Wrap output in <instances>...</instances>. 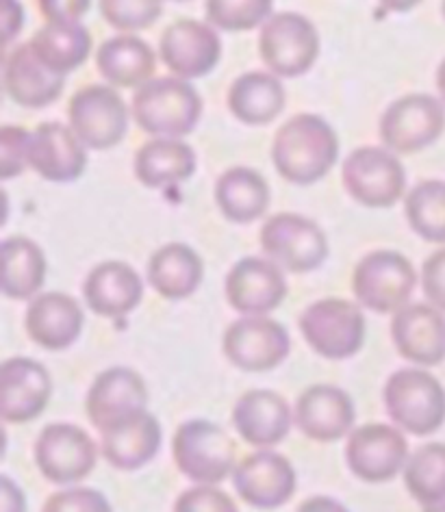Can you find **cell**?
I'll use <instances>...</instances> for the list:
<instances>
[{
    "mask_svg": "<svg viewBox=\"0 0 445 512\" xmlns=\"http://www.w3.org/2000/svg\"><path fill=\"white\" fill-rule=\"evenodd\" d=\"M298 326L315 354L328 361H346L359 354L365 343V315L359 304L324 298L302 311Z\"/></svg>",
    "mask_w": 445,
    "mask_h": 512,
    "instance_id": "5",
    "label": "cell"
},
{
    "mask_svg": "<svg viewBox=\"0 0 445 512\" xmlns=\"http://www.w3.org/2000/svg\"><path fill=\"white\" fill-rule=\"evenodd\" d=\"M83 309L72 296L48 291L35 296L24 315V326L31 341L48 352L70 348L83 332Z\"/></svg>",
    "mask_w": 445,
    "mask_h": 512,
    "instance_id": "23",
    "label": "cell"
},
{
    "mask_svg": "<svg viewBox=\"0 0 445 512\" xmlns=\"http://www.w3.org/2000/svg\"><path fill=\"white\" fill-rule=\"evenodd\" d=\"M205 278V263L187 243H165L148 263V283L159 296L168 300H185L194 296Z\"/></svg>",
    "mask_w": 445,
    "mask_h": 512,
    "instance_id": "28",
    "label": "cell"
},
{
    "mask_svg": "<svg viewBox=\"0 0 445 512\" xmlns=\"http://www.w3.org/2000/svg\"><path fill=\"white\" fill-rule=\"evenodd\" d=\"M29 144L31 133L22 126L0 128V176L3 181L16 178L29 165Z\"/></svg>",
    "mask_w": 445,
    "mask_h": 512,
    "instance_id": "39",
    "label": "cell"
},
{
    "mask_svg": "<svg viewBox=\"0 0 445 512\" xmlns=\"http://www.w3.org/2000/svg\"><path fill=\"white\" fill-rule=\"evenodd\" d=\"M337 159V133L320 115L300 113L274 135L272 163L287 183L307 187L322 181Z\"/></svg>",
    "mask_w": 445,
    "mask_h": 512,
    "instance_id": "1",
    "label": "cell"
},
{
    "mask_svg": "<svg viewBox=\"0 0 445 512\" xmlns=\"http://www.w3.org/2000/svg\"><path fill=\"white\" fill-rule=\"evenodd\" d=\"M98 447L89 434L72 424H50L35 441V465L53 484H74L94 471Z\"/></svg>",
    "mask_w": 445,
    "mask_h": 512,
    "instance_id": "13",
    "label": "cell"
},
{
    "mask_svg": "<svg viewBox=\"0 0 445 512\" xmlns=\"http://www.w3.org/2000/svg\"><path fill=\"white\" fill-rule=\"evenodd\" d=\"M233 424L246 443L270 450L289 434L294 413L283 395L267 389H254L237 400L233 408Z\"/></svg>",
    "mask_w": 445,
    "mask_h": 512,
    "instance_id": "24",
    "label": "cell"
},
{
    "mask_svg": "<svg viewBox=\"0 0 445 512\" xmlns=\"http://www.w3.org/2000/svg\"><path fill=\"white\" fill-rule=\"evenodd\" d=\"M343 187L363 207L389 209L406 189V172L396 152L365 146L350 152L341 170Z\"/></svg>",
    "mask_w": 445,
    "mask_h": 512,
    "instance_id": "9",
    "label": "cell"
},
{
    "mask_svg": "<svg viewBox=\"0 0 445 512\" xmlns=\"http://www.w3.org/2000/svg\"><path fill=\"white\" fill-rule=\"evenodd\" d=\"M33 55L59 76L81 68L92 53V35L81 22L53 24L46 22L29 42Z\"/></svg>",
    "mask_w": 445,
    "mask_h": 512,
    "instance_id": "33",
    "label": "cell"
},
{
    "mask_svg": "<svg viewBox=\"0 0 445 512\" xmlns=\"http://www.w3.org/2000/svg\"><path fill=\"white\" fill-rule=\"evenodd\" d=\"M29 168L50 183H74L87 168V148L70 126L44 122L31 133Z\"/></svg>",
    "mask_w": 445,
    "mask_h": 512,
    "instance_id": "21",
    "label": "cell"
},
{
    "mask_svg": "<svg viewBox=\"0 0 445 512\" xmlns=\"http://www.w3.org/2000/svg\"><path fill=\"white\" fill-rule=\"evenodd\" d=\"M131 113L144 133L181 139L198 126L202 98L192 83L178 76H161L137 87Z\"/></svg>",
    "mask_w": 445,
    "mask_h": 512,
    "instance_id": "2",
    "label": "cell"
},
{
    "mask_svg": "<svg viewBox=\"0 0 445 512\" xmlns=\"http://www.w3.org/2000/svg\"><path fill=\"white\" fill-rule=\"evenodd\" d=\"M228 109L239 122L265 126L285 109V87L276 74L246 72L228 89Z\"/></svg>",
    "mask_w": 445,
    "mask_h": 512,
    "instance_id": "31",
    "label": "cell"
},
{
    "mask_svg": "<svg viewBox=\"0 0 445 512\" xmlns=\"http://www.w3.org/2000/svg\"><path fill=\"white\" fill-rule=\"evenodd\" d=\"M53 395L48 369L27 356L9 358L0 367V413L7 424H27L37 419Z\"/></svg>",
    "mask_w": 445,
    "mask_h": 512,
    "instance_id": "18",
    "label": "cell"
},
{
    "mask_svg": "<svg viewBox=\"0 0 445 512\" xmlns=\"http://www.w3.org/2000/svg\"><path fill=\"white\" fill-rule=\"evenodd\" d=\"M441 9H443V18H445V0H443V7Z\"/></svg>",
    "mask_w": 445,
    "mask_h": 512,
    "instance_id": "50",
    "label": "cell"
},
{
    "mask_svg": "<svg viewBox=\"0 0 445 512\" xmlns=\"http://www.w3.org/2000/svg\"><path fill=\"white\" fill-rule=\"evenodd\" d=\"M70 128L89 150H109L122 144L129 131V107L109 85H87L68 105Z\"/></svg>",
    "mask_w": 445,
    "mask_h": 512,
    "instance_id": "11",
    "label": "cell"
},
{
    "mask_svg": "<svg viewBox=\"0 0 445 512\" xmlns=\"http://www.w3.org/2000/svg\"><path fill=\"white\" fill-rule=\"evenodd\" d=\"M174 512H239V508L224 491L211 484H198L181 493Z\"/></svg>",
    "mask_w": 445,
    "mask_h": 512,
    "instance_id": "41",
    "label": "cell"
},
{
    "mask_svg": "<svg viewBox=\"0 0 445 512\" xmlns=\"http://www.w3.org/2000/svg\"><path fill=\"white\" fill-rule=\"evenodd\" d=\"M259 55L278 79H296L307 74L320 57V35L309 18L283 11L261 27Z\"/></svg>",
    "mask_w": 445,
    "mask_h": 512,
    "instance_id": "7",
    "label": "cell"
},
{
    "mask_svg": "<svg viewBox=\"0 0 445 512\" xmlns=\"http://www.w3.org/2000/svg\"><path fill=\"white\" fill-rule=\"evenodd\" d=\"M172 458L185 478L215 486L235 471L237 445L231 434L213 421L192 419L176 430Z\"/></svg>",
    "mask_w": 445,
    "mask_h": 512,
    "instance_id": "4",
    "label": "cell"
},
{
    "mask_svg": "<svg viewBox=\"0 0 445 512\" xmlns=\"http://www.w3.org/2000/svg\"><path fill=\"white\" fill-rule=\"evenodd\" d=\"M3 85L7 96L16 105L27 109H42L59 100L63 87H66V76L50 72L33 55L29 44H20L14 50H9L5 57Z\"/></svg>",
    "mask_w": 445,
    "mask_h": 512,
    "instance_id": "27",
    "label": "cell"
},
{
    "mask_svg": "<svg viewBox=\"0 0 445 512\" xmlns=\"http://www.w3.org/2000/svg\"><path fill=\"white\" fill-rule=\"evenodd\" d=\"M378 3L383 5L385 11H391V14H406V11L422 5V0H378Z\"/></svg>",
    "mask_w": 445,
    "mask_h": 512,
    "instance_id": "47",
    "label": "cell"
},
{
    "mask_svg": "<svg viewBox=\"0 0 445 512\" xmlns=\"http://www.w3.org/2000/svg\"><path fill=\"white\" fill-rule=\"evenodd\" d=\"M346 463L363 482H389L409 463V443L398 426L367 424L350 432Z\"/></svg>",
    "mask_w": 445,
    "mask_h": 512,
    "instance_id": "14",
    "label": "cell"
},
{
    "mask_svg": "<svg viewBox=\"0 0 445 512\" xmlns=\"http://www.w3.org/2000/svg\"><path fill=\"white\" fill-rule=\"evenodd\" d=\"M226 300L246 317H263L276 311L287 296V280L281 265L261 256L237 261L226 276Z\"/></svg>",
    "mask_w": 445,
    "mask_h": 512,
    "instance_id": "16",
    "label": "cell"
},
{
    "mask_svg": "<svg viewBox=\"0 0 445 512\" xmlns=\"http://www.w3.org/2000/svg\"><path fill=\"white\" fill-rule=\"evenodd\" d=\"M148 406L144 378L129 367H111L98 374L87 391V417L96 430H107Z\"/></svg>",
    "mask_w": 445,
    "mask_h": 512,
    "instance_id": "19",
    "label": "cell"
},
{
    "mask_svg": "<svg viewBox=\"0 0 445 512\" xmlns=\"http://www.w3.org/2000/svg\"><path fill=\"white\" fill-rule=\"evenodd\" d=\"M37 7H40V14L46 22L72 24L81 22L92 7V0H37Z\"/></svg>",
    "mask_w": 445,
    "mask_h": 512,
    "instance_id": "43",
    "label": "cell"
},
{
    "mask_svg": "<svg viewBox=\"0 0 445 512\" xmlns=\"http://www.w3.org/2000/svg\"><path fill=\"white\" fill-rule=\"evenodd\" d=\"M0 22H3V42L9 46L24 24V7L20 0H0Z\"/></svg>",
    "mask_w": 445,
    "mask_h": 512,
    "instance_id": "44",
    "label": "cell"
},
{
    "mask_svg": "<svg viewBox=\"0 0 445 512\" xmlns=\"http://www.w3.org/2000/svg\"><path fill=\"white\" fill-rule=\"evenodd\" d=\"M298 512H350V510L333 497L317 495V497H309L307 502H302Z\"/></svg>",
    "mask_w": 445,
    "mask_h": 512,
    "instance_id": "46",
    "label": "cell"
},
{
    "mask_svg": "<svg viewBox=\"0 0 445 512\" xmlns=\"http://www.w3.org/2000/svg\"><path fill=\"white\" fill-rule=\"evenodd\" d=\"M83 296L92 313L120 319L133 313L144 300V283L129 263L105 261L87 274Z\"/></svg>",
    "mask_w": 445,
    "mask_h": 512,
    "instance_id": "25",
    "label": "cell"
},
{
    "mask_svg": "<svg viewBox=\"0 0 445 512\" xmlns=\"http://www.w3.org/2000/svg\"><path fill=\"white\" fill-rule=\"evenodd\" d=\"M406 220L417 237L428 243H445V183L422 181L404 202Z\"/></svg>",
    "mask_w": 445,
    "mask_h": 512,
    "instance_id": "36",
    "label": "cell"
},
{
    "mask_svg": "<svg viewBox=\"0 0 445 512\" xmlns=\"http://www.w3.org/2000/svg\"><path fill=\"white\" fill-rule=\"evenodd\" d=\"M267 259L291 274H309L328 259V239L313 220L298 213H278L261 228Z\"/></svg>",
    "mask_w": 445,
    "mask_h": 512,
    "instance_id": "8",
    "label": "cell"
},
{
    "mask_svg": "<svg viewBox=\"0 0 445 512\" xmlns=\"http://www.w3.org/2000/svg\"><path fill=\"white\" fill-rule=\"evenodd\" d=\"M391 339L406 361L435 367L445 361V315L430 302L406 304L393 313Z\"/></svg>",
    "mask_w": 445,
    "mask_h": 512,
    "instance_id": "20",
    "label": "cell"
},
{
    "mask_svg": "<svg viewBox=\"0 0 445 512\" xmlns=\"http://www.w3.org/2000/svg\"><path fill=\"white\" fill-rule=\"evenodd\" d=\"M135 178L148 189L185 183L196 172V152L181 139L157 137L135 152Z\"/></svg>",
    "mask_w": 445,
    "mask_h": 512,
    "instance_id": "30",
    "label": "cell"
},
{
    "mask_svg": "<svg viewBox=\"0 0 445 512\" xmlns=\"http://www.w3.org/2000/svg\"><path fill=\"white\" fill-rule=\"evenodd\" d=\"M383 400L393 424L415 437H428L445 424V389L428 371L400 369L391 374Z\"/></svg>",
    "mask_w": 445,
    "mask_h": 512,
    "instance_id": "3",
    "label": "cell"
},
{
    "mask_svg": "<svg viewBox=\"0 0 445 512\" xmlns=\"http://www.w3.org/2000/svg\"><path fill=\"white\" fill-rule=\"evenodd\" d=\"M96 66L111 87H142L157 68V55L142 37L122 33L98 48Z\"/></svg>",
    "mask_w": 445,
    "mask_h": 512,
    "instance_id": "29",
    "label": "cell"
},
{
    "mask_svg": "<svg viewBox=\"0 0 445 512\" xmlns=\"http://www.w3.org/2000/svg\"><path fill=\"white\" fill-rule=\"evenodd\" d=\"M404 484L422 506L445 504V443H428L409 456Z\"/></svg>",
    "mask_w": 445,
    "mask_h": 512,
    "instance_id": "35",
    "label": "cell"
},
{
    "mask_svg": "<svg viewBox=\"0 0 445 512\" xmlns=\"http://www.w3.org/2000/svg\"><path fill=\"white\" fill-rule=\"evenodd\" d=\"M215 202L228 222L250 224L270 207V187L257 170L231 168L215 183Z\"/></svg>",
    "mask_w": 445,
    "mask_h": 512,
    "instance_id": "32",
    "label": "cell"
},
{
    "mask_svg": "<svg viewBox=\"0 0 445 512\" xmlns=\"http://www.w3.org/2000/svg\"><path fill=\"white\" fill-rule=\"evenodd\" d=\"M424 512H445V504H437V506H426Z\"/></svg>",
    "mask_w": 445,
    "mask_h": 512,
    "instance_id": "49",
    "label": "cell"
},
{
    "mask_svg": "<svg viewBox=\"0 0 445 512\" xmlns=\"http://www.w3.org/2000/svg\"><path fill=\"white\" fill-rule=\"evenodd\" d=\"M445 131V102L428 94H411L391 102L378 124L380 139L396 155H415L432 146Z\"/></svg>",
    "mask_w": 445,
    "mask_h": 512,
    "instance_id": "10",
    "label": "cell"
},
{
    "mask_svg": "<svg viewBox=\"0 0 445 512\" xmlns=\"http://www.w3.org/2000/svg\"><path fill=\"white\" fill-rule=\"evenodd\" d=\"M356 419L350 395L333 384H313L296 402L298 430L317 443H335L352 432Z\"/></svg>",
    "mask_w": 445,
    "mask_h": 512,
    "instance_id": "22",
    "label": "cell"
},
{
    "mask_svg": "<svg viewBox=\"0 0 445 512\" xmlns=\"http://www.w3.org/2000/svg\"><path fill=\"white\" fill-rule=\"evenodd\" d=\"M274 0H207L211 27L228 33L252 31L272 18Z\"/></svg>",
    "mask_w": 445,
    "mask_h": 512,
    "instance_id": "37",
    "label": "cell"
},
{
    "mask_svg": "<svg viewBox=\"0 0 445 512\" xmlns=\"http://www.w3.org/2000/svg\"><path fill=\"white\" fill-rule=\"evenodd\" d=\"M161 424L148 411H139L100 432V450L107 463L120 471H135L159 454Z\"/></svg>",
    "mask_w": 445,
    "mask_h": 512,
    "instance_id": "26",
    "label": "cell"
},
{
    "mask_svg": "<svg viewBox=\"0 0 445 512\" xmlns=\"http://www.w3.org/2000/svg\"><path fill=\"white\" fill-rule=\"evenodd\" d=\"M417 287L413 263L396 250H376L356 263L352 291L367 311L398 313Z\"/></svg>",
    "mask_w": 445,
    "mask_h": 512,
    "instance_id": "6",
    "label": "cell"
},
{
    "mask_svg": "<svg viewBox=\"0 0 445 512\" xmlns=\"http://www.w3.org/2000/svg\"><path fill=\"white\" fill-rule=\"evenodd\" d=\"M422 289L428 302L445 313V248L430 254L424 261Z\"/></svg>",
    "mask_w": 445,
    "mask_h": 512,
    "instance_id": "42",
    "label": "cell"
},
{
    "mask_svg": "<svg viewBox=\"0 0 445 512\" xmlns=\"http://www.w3.org/2000/svg\"><path fill=\"white\" fill-rule=\"evenodd\" d=\"M226 361L241 371L261 374L281 365L291 352L289 332L270 317H244L226 328L222 339Z\"/></svg>",
    "mask_w": 445,
    "mask_h": 512,
    "instance_id": "12",
    "label": "cell"
},
{
    "mask_svg": "<svg viewBox=\"0 0 445 512\" xmlns=\"http://www.w3.org/2000/svg\"><path fill=\"white\" fill-rule=\"evenodd\" d=\"M437 89H439V96L445 102V59L441 61V66L437 68Z\"/></svg>",
    "mask_w": 445,
    "mask_h": 512,
    "instance_id": "48",
    "label": "cell"
},
{
    "mask_svg": "<svg viewBox=\"0 0 445 512\" xmlns=\"http://www.w3.org/2000/svg\"><path fill=\"white\" fill-rule=\"evenodd\" d=\"M0 512H27V499L9 476L0 478Z\"/></svg>",
    "mask_w": 445,
    "mask_h": 512,
    "instance_id": "45",
    "label": "cell"
},
{
    "mask_svg": "<svg viewBox=\"0 0 445 512\" xmlns=\"http://www.w3.org/2000/svg\"><path fill=\"white\" fill-rule=\"evenodd\" d=\"M161 11L163 0H100V14L113 29L124 33L152 27Z\"/></svg>",
    "mask_w": 445,
    "mask_h": 512,
    "instance_id": "38",
    "label": "cell"
},
{
    "mask_svg": "<svg viewBox=\"0 0 445 512\" xmlns=\"http://www.w3.org/2000/svg\"><path fill=\"white\" fill-rule=\"evenodd\" d=\"M3 293L9 300H33L46 280V256L35 241L9 237L3 241Z\"/></svg>",
    "mask_w": 445,
    "mask_h": 512,
    "instance_id": "34",
    "label": "cell"
},
{
    "mask_svg": "<svg viewBox=\"0 0 445 512\" xmlns=\"http://www.w3.org/2000/svg\"><path fill=\"white\" fill-rule=\"evenodd\" d=\"M237 495L252 508L272 510L285 506L296 493V469L289 460L272 450L246 456L233 471Z\"/></svg>",
    "mask_w": 445,
    "mask_h": 512,
    "instance_id": "17",
    "label": "cell"
},
{
    "mask_svg": "<svg viewBox=\"0 0 445 512\" xmlns=\"http://www.w3.org/2000/svg\"><path fill=\"white\" fill-rule=\"evenodd\" d=\"M42 512H113L109 499L96 491L85 489V486H74L68 491H59L50 495Z\"/></svg>",
    "mask_w": 445,
    "mask_h": 512,
    "instance_id": "40",
    "label": "cell"
},
{
    "mask_svg": "<svg viewBox=\"0 0 445 512\" xmlns=\"http://www.w3.org/2000/svg\"><path fill=\"white\" fill-rule=\"evenodd\" d=\"M159 53L170 72L183 81L207 76L220 63L222 40L215 27L200 20H176L161 35Z\"/></svg>",
    "mask_w": 445,
    "mask_h": 512,
    "instance_id": "15",
    "label": "cell"
}]
</instances>
